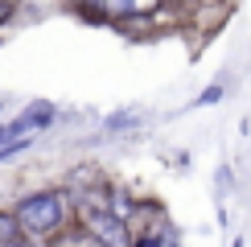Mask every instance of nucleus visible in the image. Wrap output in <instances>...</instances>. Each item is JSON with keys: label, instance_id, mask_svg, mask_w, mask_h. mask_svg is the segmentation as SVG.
<instances>
[{"label": "nucleus", "instance_id": "nucleus-1", "mask_svg": "<svg viewBox=\"0 0 251 247\" xmlns=\"http://www.w3.org/2000/svg\"><path fill=\"white\" fill-rule=\"evenodd\" d=\"M13 219L21 222V231H33V235H54L62 222H66V194L58 190H41L21 198V206L13 210Z\"/></svg>", "mask_w": 251, "mask_h": 247}, {"label": "nucleus", "instance_id": "nucleus-4", "mask_svg": "<svg viewBox=\"0 0 251 247\" xmlns=\"http://www.w3.org/2000/svg\"><path fill=\"white\" fill-rule=\"evenodd\" d=\"M116 4H120V13H149L156 0H116Z\"/></svg>", "mask_w": 251, "mask_h": 247}, {"label": "nucleus", "instance_id": "nucleus-5", "mask_svg": "<svg viewBox=\"0 0 251 247\" xmlns=\"http://www.w3.org/2000/svg\"><path fill=\"white\" fill-rule=\"evenodd\" d=\"M132 247H165V239H161V235H140V239H132Z\"/></svg>", "mask_w": 251, "mask_h": 247}, {"label": "nucleus", "instance_id": "nucleus-2", "mask_svg": "<svg viewBox=\"0 0 251 247\" xmlns=\"http://www.w3.org/2000/svg\"><path fill=\"white\" fill-rule=\"evenodd\" d=\"M82 231L99 247H132V235L107 206H82Z\"/></svg>", "mask_w": 251, "mask_h": 247}, {"label": "nucleus", "instance_id": "nucleus-3", "mask_svg": "<svg viewBox=\"0 0 251 247\" xmlns=\"http://www.w3.org/2000/svg\"><path fill=\"white\" fill-rule=\"evenodd\" d=\"M0 247H29L25 235H21V222L13 219V210L0 214Z\"/></svg>", "mask_w": 251, "mask_h": 247}]
</instances>
